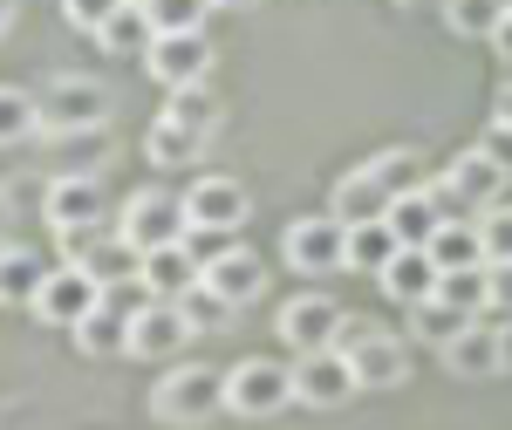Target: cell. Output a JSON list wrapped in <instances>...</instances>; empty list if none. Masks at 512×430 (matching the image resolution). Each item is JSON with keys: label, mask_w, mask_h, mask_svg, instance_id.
Returning a JSON list of instances; mask_svg holds the SVG:
<instances>
[{"label": "cell", "mask_w": 512, "mask_h": 430, "mask_svg": "<svg viewBox=\"0 0 512 430\" xmlns=\"http://www.w3.org/2000/svg\"><path fill=\"white\" fill-rule=\"evenodd\" d=\"M151 417L171 430H198V424H212V417H226V369L178 362L164 383H151Z\"/></svg>", "instance_id": "obj_1"}, {"label": "cell", "mask_w": 512, "mask_h": 430, "mask_svg": "<svg viewBox=\"0 0 512 430\" xmlns=\"http://www.w3.org/2000/svg\"><path fill=\"white\" fill-rule=\"evenodd\" d=\"M35 110H41V137H96L110 117V89L89 76H48L35 89Z\"/></svg>", "instance_id": "obj_2"}, {"label": "cell", "mask_w": 512, "mask_h": 430, "mask_svg": "<svg viewBox=\"0 0 512 430\" xmlns=\"http://www.w3.org/2000/svg\"><path fill=\"white\" fill-rule=\"evenodd\" d=\"M117 233L137 246V253H158V246H185L192 239V212H185V192H164V185H144L117 205Z\"/></svg>", "instance_id": "obj_3"}, {"label": "cell", "mask_w": 512, "mask_h": 430, "mask_svg": "<svg viewBox=\"0 0 512 430\" xmlns=\"http://www.w3.org/2000/svg\"><path fill=\"white\" fill-rule=\"evenodd\" d=\"M294 403V362H274V355H246L226 369V410L260 424V417H280Z\"/></svg>", "instance_id": "obj_4"}, {"label": "cell", "mask_w": 512, "mask_h": 430, "mask_svg": "<svg viewBox=\"0 0 512 430\" xmlns=\"http://www.w3.org/2000/svg\"><path fill=\"white\" fill-rule=\"evenodd\" d=\"M280 260H287L294 274H308V280L349 274V226H342L335 212H308V219H294V226H287Z\"/></svg>", "instance_id": "obj_5"}, {"label": "cell", "mask_w": 512, "mask_h": 430, "mask_svg": "<svg viewBox=\"0 0 512 430\" xmlns=\"http://www.w3.org/2000/svg\"><path fill=\"white\" fill-rule=\"evenodd\" d=\"M349 321H355V314H342V301H335V294H321V287H308V294H294V301L280 308V342H287L294 355L342 349Z\"/></svg>", "instance_id": "obj_6"}, {"label": "cell", "mask_w": 512, "mask_h": 430, "mask_svg": "<svg viewBox=\"0 0 512 430\" xmlns=\"http://www.w3.org/2000/svg\"><path fill=\"white\" fill-rule=\"evenodd\" d=\"M41 226L69 233V226H110V192L96 171H62L41 185Z\"/></svg>", "instance_id": "obj_7"}, {"label": "cell", "mask_w": 512, "mask_h": 430, "mask_svg": "<svg viewBox=\"0 0 512 430\" xmlns=\"http://www.w3.org/2000/svg\"><path fill=\"white\" fill-rule=\"evenodd\" d=\"M96 308H103V280L82 274V267H62V260H55L28 314H35L41 328H69V335H76V328H82V321H89Z\"/></svg>", "instance_id": "obj_8"}, {"label": "cell", "mask_w": 512, "mask_h": 430, "mask_svg": "<svg viewBox=\"0 0 512 430\" xmlns=\"http://www.w3.org/2000/svg\"><path fill=\"white\" fill-rule=\"evenodd\" d=\"M185 212H192V233H212V239H233L246 219H253V198L239 178H219V171H205L185 185Z\"/></svg>", "instance_id": "obj_9"}, {"label": "cell", "mask_w": 512, "mask_h": 430, "mask_svg": "<svg viewBox=\"0 0 512 430\" xmlns=\"http://www.w3.org/2000/svg\"><path fill=\"white\" fill-rule=\"evenodd\" d=\"M342 355H349V369H355L362 390H396V383L410 376V349H403L396 335H383V328H369V321H349Z\"/></svg>", "instance_id": "obj_10"}, {"label": "cell", "mask_w": 512, "mask_h": 430, "mask_svg": "<svg viewBox=\"0 0 512 430\" xmlns=\"http://www.w3.org/2000/svg\"><path fill=\"white\" fill-rule=\"evenodd\" d=\"M362 390L342 349H321V355H294V403L308 410H342L349 396Z\"/></svg>", "instance_id": "obj_11"}, {"label": "cell", "mask_w": 512, "mask_h": 430, "mask_svg": "<svg viewBox=\"0 0 512 430\" xmlns=\"http://www.w3.org/2000/svg\"><path fill=\"white\" fill-rule=\"evenodd\" d=\"M205 294H219L226 308H246V301H260L267 294V260L253 253V246H219L212 260H205Z\"/></svg>", "instance_id": "obj_12"}, {"label": "cell", "mask_w": 512, "mask_h": 430, "mask_svg": "<svg viewBox=\"0 0 512 430\" xmlns=\"http://www.w3.org/2000/svg\"><path fill=\"white\" fill-rule=\"evenodd\" d=\"M444 178L465 192V205H472L478 219H485V212H499V205H512V171L492 151H478V144L451 157V164H444Z\"/></svg>", "instance_id": "obj_13"}, {"label": "cell", "mask_w": 512, "mask_h": 430, "mask_svg": "<svg viewBox=\"0 0 512 430\" xmlns=\"http://www.w3.org/2000/svg\"><path fill=\"white\" fill-rule=\"evenodd\" d=\"M144 69L164 82V96L171 89H205V76H212V41L205 35H158L151 55H144Z\"/></svg>", "instance_id": "obj_14"}, {"label": "cell", "mask_w": 512, "mask_h": 430, "mask_svg": "<svg viewBox=\"0 0 512 430\" xmlns=\"http://www.w3.org/2000/svg\"><path fill=\"white\" fill-rule=\"evenodd\" d=\"M444 369H451L458 383H492V376H506V328H492V321L478 314L472 328L444 349Z\"/></svg>", "instance_id": "obj_15"}, {"label": "cell", "mask_w": 512, "mask_h": 430, "mask_svg": "<svg viewBox=\"0 0 512 430\" xmlns=\"http://www.w3.org/2000/svg\"><path fill=\"white\" fill-rule=\"evenodd\" d=\"M192 314L178 308V301H151V308L130 321V355H144V362H171V355L192 342Z\"/></svg>", "instance_id": "obj_16"}, {"label": "cell", "mask_w": 512, "mask_h": 430, "mask_svg": "<svg viewBox=\"0 0 512 430\" xmlns=\"http://www.w3.org/2000/svg\"><path fill=\"white\" fill-rule=\"evenodd\" d=\"M437 280H444V267L431 260V246H403L390 267H383L376 287L390 294L396 308H417V301H431V294H437Z\"/></svg>", "instance_id": "obj_17"}, {"label": "cell", "mask_w": 512, "mask_h": 430, "mask_svg": "<svg viewBox=\"0 0 512 430\" xmlns=\"http://www.w3.org/2000/svg\"><path fill=\"white\" fill-rule=\"evenodd\" d=\"M198 280H205V260L192 253V239H185V246L144 253V287H151V301H185Z\"/></svg>", "instance_id": "obj_18"}, {"label": "cell", "mask_w": 512, "mask_h": 430, "mask_svg": "<svg viewBox=\"0 0 512 430\" xmlns=\"http://www.w3.org/2000/svg\"><path fill=\"white\" fill-rule=\"evenodd\" d=\"M396 198L376 185V171L369 164H355L349 178H335V192H328V212L342 219V226H369V219H390Z\"/></svg>", "instance_id": "obj_19"}, {"label": "cell", "mask_w": 512, "mask_h": 430, "mask_svg": "<svg viewBox=\"0 0 512 430\" xmlns=\"http://www.w3.org/2000/svg\"><path fill=\"white\" fill-rule=\"evenodd\" d=\"M41 280H48V260H41L28 239L0 246V308H35Z\"/></svg>", "instance_id": "obj_20"}, {"label": "cell", "mask_w": 512, "mask_h": 430, "mask_svg": "<svg viewBox=\"0 0 512 430\" xmlns=\"http://www.w3.org/2000/svg\"><path fill=\"white\" fill-rule=\"evenodd\" d=\"M369 171H376V185L390 198H410V192H424V151H410V144H390V151H376L369 157Z\"/></svg>", "instance_id": "obj_21"}, {"label": "cell", "mask_w": 512, "mask_h": 430, "mask_svg": "<svg viewBox=\"0 0 512 430\" xmlns=\"http://www.w3.org/2000/svg\"><path fill=\"white\" fill-rule=\"evenodd\" d=\"M478 314H465V308H451V301H417V308H410V328H417V342H431L437 355L451 349V342H458V335H465V328H472Z\"/></svg>", "instance_id": "obj_22"}, {"label": "cell", "mask_w": 512, "mask_h": 430, "mask_svg": "<svg viewBox=\"0 0 512 430\" xmlns=\"http://www.w3.org/2000/svg\"><path fill=\"white\" fill-rule=\"evenodd\" d=\"M396 253V233H390V219H369V226H349V274H376L383 280V267H390Z\"/></svg>", "instance_id": "obj_23"}, {"label": "cell", "mask_w": 512, "mask_h": 430, "mask_svg": "<svg viewBox=\"0 0 512 430\" xmlns=\"http://www.w3.org/2000/svg\"><path fill=\"white\" fill-rule=\"evenodd\" d=\"M431 260L444 274H465V267H485V239H478V219H458L431 239Z\"/></svg>", "instance_id": "obj_24"}, {"label": "cell", "mask_w": 512, "mask_h": 430, "mask_svg": "<svg viewBox=\"0 0 512 430\" xmlns=\"http://www.w3.org/2000/svg\"><path fill=\"white\" fill-rule=\"evenodd\" d=\"M506 0H444V21H451V35L465 41H492L499 28H506Z\"/></svg>", "instance_id": "obj_25"}, {"label": "cell", "mask_w": 512, "mask_h": 430, "mask_svg": "<svg viewBox=\"0 0 512 430\" xmlns=\"http://www.w3.org/2000/svg\"><path fill=\"white\" fill-rule=\"evenodd\" d=\"M76 349L82 355H130V314H117V308H96L89 321L76 328Z\"/></svg>", "instance_id": "obj_26"}, {"label": "cell", "mask_w": 512, "mask_h": 430, "mask_svg": "<svg viewBox=\"0 0 512 430\" xmlns=\"http://www.w3.org/2000/svg\"><path fill=\"white\" fill-rule=\"evenodd\" d=\"M390 233H396V246H431V239L444 233V219L431 212V198H424V192H410V198H396V205H390Z\"/></svg>", "instance_id": "obj_27"}, {"label": "cell", "mask_w": 512, "mask_h": 430, "mask_svg": "<svg viewBox=\"0 0 512 430\" xmlns=\"http://www.w3.org/2000/svg\"><path fill=\"white\" fill-rule=\"evenodd\" d=\"M41 137V110L28 89H14V82H0V151H14V144H28Z\"/></svg>", "instance_id": "obj_28"}, {"label": "cell", "mask_w": 512, "mask_h": 430, "mask_svg": "<svg viewBox=\"0 0 512 430\" xmlns=\"http://www.w3.org/2000/svg\"><path fill=\"white\" fill-rule=\"evenodd\" d=\"M137 7L151 35H205V14H212V0H137Z\"/></svg>", "instance_id": "obj_29"}, {"label": "cell", "mask_w": 512, "mask_h": 430, "mask_svg": "<svg viewBox=\"0 0 512 430\" xmlns=\"http://www.w3.org/2000/svg\"><path fill=\"white\" fill-rule=\"evenodd\" d=\"M158 117H171L178 130H192V137H212L219 130V96L212 89H171V103H164Z\"/></svg>", "instance_id": "obj_30"}, {"label": "cell", "mask_w": 512, "mask_h": 430, "mask_svg": "<svg viewBox=\"0 0 512 430\" xmlns=\"http://www.w3.org/2000/svg\"><path fill=\"white\" fill-rule=\"evenodd\" d=\"M198 151H205V137L178 130L171 117H158L151 130H144V157H151V164H198Z\"/></svg>", "instance_id": "obj_31"}, {"label": "cell", "mask_w": 512, "mask_h": 430, "mask_svg": "<svg viewBox=\"0 0 512 430\" xmlns=\"http://www.w3.org/2000/svg\"><path fill=\"white\" fill-rule=\"evenodd\" d=\"M103 55H151V21H144V7H137V0H130V7H117V21H110V28H103Z\"/></svg>", "instance_id": "obj_32"}, {"label": "cell", "mask_w": 512, "mask_h": 430, "mask_svg": "<svg viewBox=\"0 0 512 430\" xmlns=\"http://www.w3.org/2000/svg\"><path fill=\"white\" fill-rule=\"evenodd\" d=\"M437 301H451V308H465V314H485V308H492V280H485V267L444 274V280H437Z\"/></svg>", "instance_id": "obj_33"}, {"label": "cell", "mask_w": 512, "mask_h": 430, "mask_svg": "<svg viewBox=\"0 0 512 430\" xmlns=\"http://www.w3.org/2000/svg\"><path fill=\"white\" fill-rule=\"evenodd\" d=\"M117 7H130V0H62V21L82 28V35H103L117 21Z\"/></svg>", "instance_id": "obj_34"}, {"label": "cell", "mask_w": 512, "mask_h": 430, "mask_svg": "<svg viewBox=\"0 0 512 430\" xmlns=\"http://www.w3.org/2000/svg\"><path fill=\"white\" fill-rule=\"evenodd\" d=\"M424 198H431V212L444 219V226H458V219H478L472 205H465V192H458L444 171H431V178H424Z\"/></svg>", "instance_id": "obj_35"}, {"label": "cell", "mask_w": 512, "mask_h": 430, "mask_svg": "<svg viewBox=\"0 0 512 430\" xmlns=\"http://www.w3.org/2000/svg\"><path fill=\"white\" fill-rule=\"evenodd\" d=\"M478 239H485V267H506L512 260V205L485 212V219H478Z\"/></svg>", "instance_id": "obj_36"}, {"label": "cell", "mask_w": 512, "mask_h": 430, "mask_svg": "<svg viewBox=\"0 0 512 430\" xmlns=\"http://www.w3.org/2000/svg\"><path fill=\"white\" fill-rule=\"evenodd\" d=\"M117 233V226H69V233H55L62 239V267H89L96 260V246Z\"/></svg>", "instance_id": "obj_37"}, {"label": "cell", "mask_w": 512, "mask_h": 430, "mask_svg": "<svg viewBox=\"0 0 512 430\" xmlns=\"http://www.w3.org/2000/svg\"><path fill=\"white\" fill-rule=\"evenodd\" d=\"M178 308L192 314V328H198V335H212V328H219V321L233 314V308H226V301H219V294H205V280H198V287H192V294H185V301H178Z\"/></svg>", "instance_id": "obj_38"}, {"label": "cell", "mask_w": 512, "mask_h": 430, "mask_svg": "<svg viewBox=\"0 0 512 430\" xmlns=\"http://www.w3.org/2000/svg\"><path fill=\"white\" fill-rule=\"evenodd\" d=\"M21 205H41V192H28V185H0V246H14Z\"/></svg>", "instance_id": "obj_39"}, {"label": "cell", "mask_w": 512, "mask_h": 430, "mask_svg": "<svg viewBox=\"0 0 512 430\" xmlns=\"http://www.w3.org/2000/svg\"><path fill=\"white\" fill-rule=\"evenodd\" d=\"M485 280H492V308L512 314V260H506V267H485Z\"/></svg>", "instance_id": "obj_40"}, {"label": "cell", "mask_w": 512, "mask_h": 430, "mask_svg": "<svg viewBox=\"0 0 512 430\" xmlns=\"http://www.w3.org/2000/svg\"><path fill=\"white\" fill-rule=\"evenodd\" d=\"M478 151H492V157H499V164H506V171H512V123H492Z\"/></svg>", "instance_id": "obj_41"}, {"label": "cell", "mask_w": 512, "mask_h": 430, "mask_svg": "<svg viewBox=\"0 0 512 430\" xmlns=\"http://www.w3.org/2000/svg\"><path fill=\"white\" fill-rule=\"evenodd\" d=\"M492 123H512V82L499 89V103H492Z\"/></svg>", "instance_id": "obj_42"}, {"label": "cell", "mask_w": 512, "mask_h": 430, "mask_svg": "<svg viewBox=\"0 0 512 430\" xmlns=\"http://www.w3.org/2000/svg\"><path fill=\"white\" fill-rule=\"evenodd\" d=\"M7 28H14V0H0V35H7Z\"/></svg>", "instance_id": "obj_43"}, {"label": "cell", "mask_w": 512, "mask_h": 430, "mask_svg": "<svg viewBox=\"0 0 512 430\" xmlns=\"http://www.w3.org/2000/svg\"><path fill=\"white\" fill-rule=\"evenodd\" d=\"M212 7H253V0H212Z\"/></svg>", "instance_id": "obj_44"}, {"label": "cell", "mask_w": 512, "mask_h": 430, "mask_svg": "<svg viewBox=\"0 0 512 430\" xmlns=\"http://www.w3.org/2000/svg\"><path fill=\"white\" fill-rule=\"evenodd\" d=\"M506 369H512V328H506Z\"/></svg>", "instance_id": "obj_45"}, {"label": "cell", "mask_w": 512, "mask_h": 430, "mask_svg": "<svg viewBox=\"0 0 512 430\" xmlns=\"http://www.w3.org/2000/svg\"><path fill=\"white\" fill-rule=\"evenodd\" d=\"M410 7H417V0H410Z\"/></svg>", "instance_id": "obj_46"}, {"label": "cell", "mask_w": 512, "mask_h": 430, "mask_svg": "<svg viewBox=\"0 0 512 430\" xmlns=\"http://www.w3.org/2000/svg\"><path fill=\"white\" fill-rule=\"evenodd\" d=\"M506 7H512V0H506Z\"/></svg>", "instance_id": "obj_47"}]
</instances>
